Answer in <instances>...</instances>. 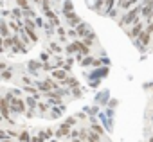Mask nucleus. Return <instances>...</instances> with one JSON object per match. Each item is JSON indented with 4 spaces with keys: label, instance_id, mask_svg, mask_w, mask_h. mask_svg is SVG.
<instances>
[{
    "label": "nucleus",
    "instance_id": "f257e3e1",
    "mask_svg": "<svg viewBox=\"0 0 153 142\" xmlns=\"http://www.w3.org/2000/svg\"><path fill=\"white\" fill-rule=\"evenodd\" d=\"M140 13H142V6H137V7H133L131 11H126L124 16L119 20V25H121V27H126V25H130V24H135V22L139 20L137 16H139Z\"/></svg>",
    "mask_w": 153,
    "mask_h": 142
},
{
    "label": "nucleus",
    "instance_id": "f03ea898",
    "mask_svg": "<svg viewBox=\"0 0 153 142\" xmlns=\"http://www.w3.org/2000/svg\"><path fill=\"white\" fill-rule=\"evenodd\" d=\"M142 33H144V25H142V22H140V20H137V22L133 24V27L128 31V34H130L131 38H139Z\"/></svg>",
    "mask_w": 153,
    "mask_h": 142
},
{
    "label": "nucleus",
    "instance_id": "7ed1b4c3",
    "mask_svg": "<svg viewBox=\"0 0 153 142\" xmlns=\"http://www.w3.org/2000/svg\"><path fill=\"white\" fill-rule=\"evenodd\" d=\"M7 99H9L11 106H13V112H18V113H22V112L25 110V106H24V101H20L18 97H7Z\"/></svg>",
    "mask_w": 153,
    "mask_h": 142
},
{
    "label": "nucleus",
    "instance_id": "20e7f679",
    "mask_svg": "<svg viewBox=\"0 0 153 142\" xmlns=\"http://www.w3.org/2000/svg\"><path fill=\"white\" fill-rule=\"evenodd\" d=\"M36 87H38V88H40L42 92H49V94H51V92H52V90L56 88V83H52L51 79H47V81H40V83H38Z\"/></svg>",
    "mask_w": 153,
    "mask_h": 142
},
{
    "label": "nucleus",
    "instance_id": "39448f33",
    "mask_svg": "<svg viewBox=\"0 0 153 142\" xmlns=\"http://www.w3.org/2000/svg\"><path fill=\"white\" fill-rule=\"evenodd\" d=\"M149 36H151V34H149V33H146V31H144V33H142V34H140V36H139V38H137V40H139V45H140V47H142V49H146V47H148V45H149Z\"/></svg>",
    "mask_w": 153,
    "mask_h": 142
},
{
    "label": "nucleus",
    "instance_id": "423d86ee",
    "mask_svg": "<svg viewBox=\"0 0 153 142\" xmlns=\"http://www.w3.org/2000/svg\"><path fill=\"white\" fill-rule=\"evenodd\" d=\"M74 45H76V49H78V50H79L83 56H87V58H88V54H90V49H88V47H87L83 41H74Z\"/></svg>",
    "mask_w": 153,
    "mask_h": 142
},
{
    "label": "nucleus",
    "instance_id": "0eeeda50",
    "mask_svg": "<svg viewBox=\"0 0 153 142\" xmlns=\"http://www.w3.org/2000/svg\"><path fill=\"white\" fill-rule=\"evenodd\" d=\"M2 117L4 119H9V99L7 97L2 99Z\"/></svg>",
    "mask_w": 153,
    "mask_h": 142
},
{
    "label": "nucleus",
    "instance_id": "6e6552de",
    "mask_svg": "<svg viewBox=\"0 0 153 142\" xmlns=\"http://www.w3.org/2000/svg\"><path fill=\"white\" fill-rule=\"evenodd\" d=\"M34 27H36V24H34L33 20L25 18V22H24V31H25V33H33V31H34Z\"/></svg>",
    "mask_w": 153,
    "mask_h": 142
},
{
    "label": "nucleus",
    "instance_id": "1a4fd4ad",
    "mask_svg": "<svg viewBox=\"0 0 153 142\" xmlns=\"http://www.w3.org/2000/svg\"><path fill=\"white\" fill-rule=\"evenodd\" d=\"M52 76H54V79H63V81L68 79V78H67V70H63V68H61V70H54Z\"/></svg>",
    "mask_w": 153,
    "mask_h": 142
},
{
    "label": "nucleus",
    "instance_id": "9d476101",
    "mask_svg": "<svg viewBox=\"0 0 153 142\" xmlns=\"http://www.w3.org/2000/svg\"><path fill=\"white\" fill-rule=\"evenodd\" d=\"M137 2H139V0H121L119 6H121L123 9H128L130 6H133V4H137Z\"/></svg>",
    "mask_w": 153,
    "mask_h": 142
},
{
    "label": "nucleus",
    "instance_id": "9b49d317",
    "mask_svg": "<svg viewBox=\"0 0 153 142\" xmlns=\"http://www.w3.org/2000/svg\"><path fill=\"white\" fill-rule=\"evenodd\" d=\"M2 36H4V40L9 38V24H6V22H2Z\"/></svg>",
    "mask_w": 153,
    "mask_h": 142
},
{
    "label": "nucleus",
    "instance_id": "f8f14e48",
    "mask_svg": "<svg viewBox=\"0 0 153 142\" xmlns=\"http://www.w3.org/2000/svg\"><path fill=\"white\" fill-rule=\"evenodd\" d=\"M88 142H101L97 133H88Z\"/></svg>",
    "mask_w": 153,
    "mask_h": 142
},
{
    "label": "nucleus",
    "instance_id": "ddd939ff",
    "mask_svg": "<svg viewBox=\"0 0 153 142\" xmlns=\"http://www.w3.org/2000/svg\"><path fill=\"white\" fill-rule=\"evenodd\" d=\"M65 85H68V87L76 88V87H78V81H76L74 78H68V79H65Z\"/></svg>",
    "mask_w": 153,
    "mask_h": 142
},
{
    "label": "nucleus",
    "instance_id": "4468645a",
    "mask_svg": "<svg viewBox=\"0 0 153 142\" xmlns=\"http://www.w3.org/2000/svg\"><path fill=\"white\" fill-rule=\"evenodd\" d=\"M16 2H18V6H20L24 11H25V9H31V7H29V2H27V0H16Z\"/></svg>",
    "mask_w": 153,
    "mask_h": 142
},
{
    "label": "nucleus",
    "instance_id": "2eb2a0df",
    "mask_svg": "<svg viewBox=\"0 0 153 142\" xmlns=\"http://www.w3.org/2000/svg\"><path fill=\"white\" fill-rule=\"evenodd\" d=\"M51 50H52V52H58V54H59V52H61V47H59L58 43H51Z\"/></svg>",
    "mask_w": 153,
    "mask_h": 142
},
{
    "label": "nucleus",
    "instance_id": "dca6fc26",
    "mask_svg": "<svg viewBox=\"0 0 153 142\" xmlns=\"http://www.w3.org/2000/svg\"><path fill=\"white\" fill-rule=\"evenodd\" d=\"M24 15H25V16H27V18H29V16H31V18H34V16H36V15H34V11H33V9H25V11H24Z\"/></svg>",
    "mask_w": 153,
    "mask_h": 142
},
{
    "label": "nucleus",
    "instance_id": "f3484780",
    "mask_svg": "<svg viewBox=\"0 0 153 142\" xmlns=\"http://www.w3.org/2000/svg\"><path fill=\"white\" fill-rule=\"evenodd\" d=\"M20 140H22V142H29V135H27L25 131H24V133H20Z\"/></svg>",
    "mask_w": 153,
    "mask_h": 142
},
{
    "label": "nucleus",
    "instance_id": "a211bd4d",
    "mask_svg": "<svg viewBox=\"0 0 153 142\" xmlns=\"http://www.w3.org/2000/svg\"><path fill=\"white\" fill-rule=\"evenodd\" d=\"M146 33H149V34L153 33V22H149V24H148V27H146Z\"/></svg>",
    "mask_w": 153,
    "mask_h": 142
},
{
    "label": "nucleus",
    "instance_id": "6ab92c4d",
    "mask_svg": "<svg viewBox=\"0 0 153 142\" xmlns=\"http://www.w3.org/2000/svg\"><path fill=\"white\" fill-rule=\"evenodd\" d=\"M29 67H31V68H33V70H36V68H38V67H40V65H38V63H36V61H31V63H29Z\"/></svg>",
    "mask_w": 153,
    "mask_h": 142
},
{
    "label": "nucleus",
    "instance_id": "aec40b11",
    "mask_svg": "<svg viewBox=\"0 0 153 142\" xmlns=\"http://www.w3.org/2000/svg\"><path fill=\"white\" fill-rule=\"evenodd\" d=\"M27 104H29V106H34V104H36V101H34L33 97H27Z\"/></svg>",
    "mask_w": 153,
    "mask_h": 142
},
{
    "label": "nucleus",
    "instance_id": "412c9836",
    "mask_svg": "<svg viewBox=\"0 0 153 142\" xmlns=\"http://www.w3.org/2000/svg\"><path fill=\"white\" fill-rule=\"evenodd\" d=\"M94 129H96L97 133H101V135H103V128H101L99 124H94Z\"/></svg>",
    "mask_w": 153,
    "mask_h": 142
},
{
    "label": "nucleus",
    "instance_id": "4be33fe9",
    "mask_svg": "<svg viewBox=\"0 0 153 142\" xmlns=\"http://www.w3.org/2000/svg\"><path fill=\"white\" fill-rule=\"evenodd\" d=\"M49 54H51V52H45V54H42V61H47V59H49Z\"/></svg>",
    "mask_w": 153,
    "mask_h": 142
},
{
    "label": "nucleus",
    "instance_id": "5701e85b",
    "mask_svg": "<svg viewBox=\"0 0 153 142\" xmlns=\"http://www.w3.org/2000/svg\"><path fill=\"white\" fill-rule=\"evenodd\" d=\"M85 142H87V140H85Z\"/></svg>",
    "mask_w": 153,
    "mask_h": 142
}]
</instances>
